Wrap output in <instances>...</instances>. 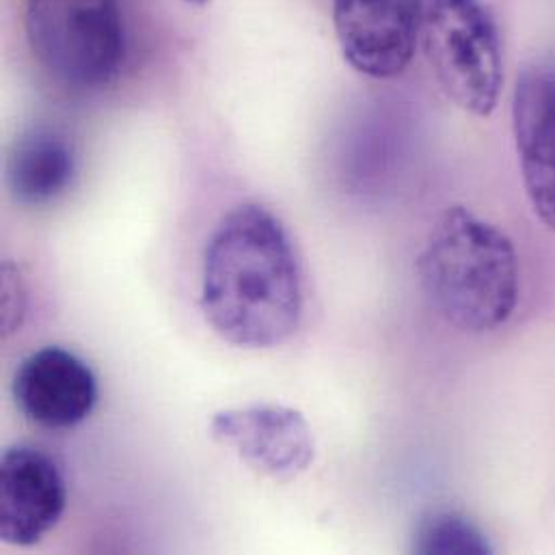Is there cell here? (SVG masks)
<instances>
[{
	"instance_id": "6da1fadb",
	"label": "cell",
	"mask_w": 555,
	"mask_h": 555,
	"mask_svg": "<svg viewBox=\"0 0 555 555\" xmlns=\"http://www.w3.org/2000/svg\"><path fill=\"white\" fill-rule=\"evenodd\" d=\"M202 311L212 331L238 348H275L296 333L302 318L298 258L269 208L241 204L212 232Z\"/></svg>"
},
{
	"instance_id": "7a4b0ae2",
	"label": "cell",
	"mask_w": 555,
	"mask_h": 555,
	"mask_svg": "<svg viewBox=\"0 0 555 555\" xmlns=\"http://www.w3.org/2000/svg\"><path fill=\"white\" fill-rule=\"evenodd\" d=\"M422 287L437 313L463 333H495L519 302V258L513 241L465 206H450L417 258Z\"/></svg>"
},
{
	"instance_id": "3957f363",
	"label": "cell",
	"mask_w": 555,
	"mask_h": 555,
	"mask_svg": "<svg viewBox=\"0 0 555 555\" xmlns=\"http://www.w3.org/2000/svg\"><path fill=\"white\" fill-rule=\"evenodd\" d=\"M417 46L459 108L480 119L495 113L504 89V52L482 0H420Z\"/></svg>"
},
{
	"instance_id": "277c9868",
	"label": "cell",
	"mask_w": 555,
	"mask_h": 555,
	"mask_svg": "<svg viewBox=\"0 0 555 555\" xmlns=\"http://www.w3.org/2000/svg\"><path fill=\"white\" fill-rule=\"evenodd\" d=\"M24 28L39 67L72 91L111 85L126 61L119 0H26Z\"/></svg>"
},
{
	"instance_id": "5b68a950",
	"label": "cell",
	"mask_w": 555,
	"mask_h": 555,
	"mask_svg": "<svg viewBox=\"0 0 555 555\" xmlns=\"http://www.w3.org/2000/svg\"><path fill=\"white\" fill-rule=\"evenodd\" d=\"M210 435L249 469L278 482L305 474L315 456L307 420L289 406L254 404L219 411L210 422Z\"/></svg>"
},
{
	"instance_id": "8992f818",
	"label": "cell",
	"mask_w": 555,
	"mask_h": 555,
	"mask_svg": "<svg viewBox=\"0 0 555 555\" xmlns=\"http://www.w3.org/2000/svg\"><path fill=\"white\" fill-rule=\"evenodd\" d=\"M420 0H333V26L344 61L387 80L404 74L417 48Z\"/></svg>"
},
{
	"instance_id": "52a82bcc",
	"label": "cell",
	"mask_w": 555,
	"mask_h": 555,
	"mask_svg": "<svg viewBox=\"0 0 555 555\" xmlns=\"http://www.w3.org/2000/svg\"><path fill=\"white\" fill-rule=\"evenodd\" d=\"M67 489L54 456L33 443L7 448L0 463V539L37 545L61 521Z\"/></svg>"
},
{
	"instance_id": "ba28073f",
	"label": "cell",
	"mask_w": 555,
	"mask_h": 555,
	"mask_svg": "<svg viewBox=\"0 0 555 555\" xmlns=\"http://www.w3.org/2000/svg\"><path fill=\"white\" fill-rule=\"evenodd\" d=\"M11 391L20 413L48 430L82 424L98 404L93 370L78 354L59 346L28 354L15 370Z\"/></svg>"
},
{
	"instance_id": "9c48e42d",
	"label": "cell",
	"mask_w": 555,
	"mask_h": 555,
	"mask_svg": "<svg viewBox=\"0 0 555 555\" xmlns=\"http://www.w3.org/2000/svg\"><path fill=\"white\" fill-rule=\"evenodd\" d=\"M513 132L524 189L537 219L555 232V69L530 67L513 93Z\"/></svg>"
},
{
	"instance_id": "30bf717a",
	"label": "cell",
	"mask_w": 555,
	"mask_h": 555,
	"mask_svg": "<svg viewBox=\"0 0 555 555\" xmlns=\"http://www.w3.org/2000/svg\"><path fill=\"white\" fill-rule=\"evenodd\" d=\"M76 176V156L72 143L48 126L22 132L4 163L7 189L15 204L41 208L59 199Z\"/></svg>"
},
{
	"instance_id": "8fae6325",
	"label": "cell",
	"mask_w": 555,
	"mask_h": 555,
	"mask_svg": "<svg viewBox=\"0 0 555 555\" xmlns=\"http://www.w3.org/2000/svg\"><path fill=\"white\" fill-rule=\"evenodd\" d=\"M413 554H493L487 534L467 517L450 511H437L420 519L413 532Z\"/></svg>"
},
{
	"instance_id": "7c38bea8",
	"label": "cell",
	"mask_w": 555,
	"mask_h": 555,
	"mask_svg": "<svg viewBox=\"0 0 555 555\" xmlns=\"http://www.w3.org/2000/svg\"><path fill=\"white\" fill-rule=\"evenodd\" d=\"M24 309H26V294H24L22 279L13 269V264L7 262L2 269V326L7 335L17 331V326L22 324Z\"/></svg>"
},
{
	"instance_id": "4fadbf2b",
	"label": "cell",
	"mask_w": 555,
	"mask_h": 555,
	"mask_svg": "<svg viewBox=\"0 0 555 555\" xmlns=\"http://www.w3.org/2000/svg\"><path fill=\"white\" fill-rule=\"evenodd\" d=\"M186 4H193V7H206V4H210L212 0H184Z\"/></svg>"
}]
</instances>
